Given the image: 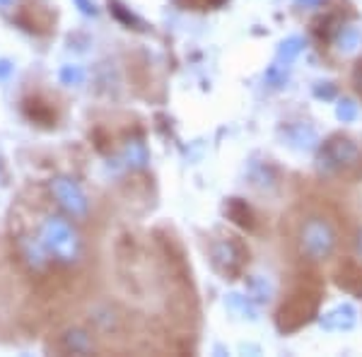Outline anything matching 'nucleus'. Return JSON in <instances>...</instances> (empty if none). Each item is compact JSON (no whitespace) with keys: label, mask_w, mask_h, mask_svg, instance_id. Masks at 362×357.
<instances>
[{"label":"nucleus","mask_w":362,"mask_h":357,"mask_svg":"<svg viewBox=\"0 0 362 357\" xmlns=\"http://www.w3.org/2000/svg\"><path fill=\"white\" fill-rule=\"evenodd\" d=\"M321 300H324V280L317 271L307 268L290 280L283 300L276 312V326L280 333H295L305 329L309 321L319 314Z\"/></svg>","instance_id":"obj_1"},{"label":"nucleus","mask_w":362,"mask_h":357,"mask_svg":"<svg viewBox=\"0 0 362 357\" xmlns=\"http://www.w3.org/2000/svg\"><path fill=\"white\" fill-rule=\"evenodd\" d=\"M334 283L353 297H362V266L353 259H341L334 268Z\"/></svg>","instance_id":"obj_2"},{"label":"nucleus","mask_w":362,"mask_h":357,"mask_svg":"<svg viewBox=\"0 0 362 357\" xmlns=\"http://www.w3.org/2000/svg\"><path fill=\"white\" fill-rule=\"evenodd\" d=\"M227 213H230V218L235 220L239 227H244V230H254V227H256V220H254V213H251V208L244 206V203L237 201V198L230 203V210H227Z\"/></svg>","instance_id":"obj_3"},{"label":"nucleus","mask_w":362,"mask_h":357,"mask_svg":"<svg viewBox=\"0 0 362 357\" xmlns=\"http://www.w3.org/2000/svg\"><path fill=\"white\" fill-rule=\"evenodd\" d=\"M353 83H355V92H358L362 99V61H358V66L353 70Z\"/></svg>","instance_id":"obj_4"},{"label":"nucleus","mask_w":362,"mask_h":357,"mask_svg":"<svg viewBox=\"0 0 362 357\" xmlns=\"http://www.w3.org/2000/svg\"><path fill=\"white\" fill-rule=\"evenodd\" d=\"M191 3H194V5H196V8L206 10V8H213V5L223 3V0H191Z\"/></svg>","instance_id":"obj_5"}]
</instances>
